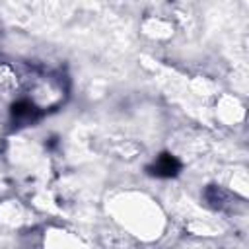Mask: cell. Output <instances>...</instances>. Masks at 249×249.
I'll return each mask as SVG.
<instances>
[{
  "mask_svg": "<svg viewBox=\"0 0 249 249\" xmlns=\"http://www.w3.org/2000/svg\"><path fill=\"white\" fill-rule=\"evenodd\" d=\"M179 161H177V158L175 156H171V154H161L150 167H148V171L152 173V175H156V177H173V175H177V171H179Z\"/></svg>",
  "mask_w": 249,
  "mask_h": 249,
  "instance_id": "1",
  "label": "cell"
},
{
  "mask_svg": "<svg viewBox=\"0 0 249 249\" xmlns=\"http://www.w3.org/2000/svg\"><path fill=\"white\" fill-rule=\"evenodd\" d=\"M12 115H14V119H19V121L21 119H33V105L27 101H19L14 105Z\"/></svg>",
  "mask_w": 249,
  "mask_h": 249,
  "instance_id": "2",
  "label": "cell"
}]
</instances>
